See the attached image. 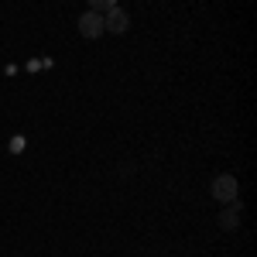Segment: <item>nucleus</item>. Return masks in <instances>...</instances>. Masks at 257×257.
I'll list each match as a JSON object with an SVG mask.
<instances>
[{"label": "nucleus", "mask_w": 257, "mask_h": 257, "mask_svg": "<svg viewBox=\"0 0 257 257\" xmlns=\"http://www.w3.org/2000/svg\"><path fill=\"white\" fill-rule=\"evenodd\" d=\"M209 192H213V199H219V202H237V196H240L237 175H216L213 185H209Z\"/></svg>", "instance_id": "1"}, {"label": "nucleus", "mask_w": 257, "mask_h": 257, "mask_svg": "<svg viewBox=\"0 0 257 257\" xmlns=\"http://www.w3.org/2000/svg\"><path fill=\"white\" fill-rule=\"evenodd\" d=\"M219 226H223V230H237L240 226V202L226 206V209L219 213Z\"/></svg>", "instance_id": "4"}, {"label": "nucleus", "mask_w": 257, "mask_h": 257, "mask_svg": "<svg viewBox=\"0 0 257 257\" xmlns=\"http://www.w3.org/2000/svg\"><path fill=\"white\" fill-rule=\"evenodd\" d=\"M79 35L82 38H99V35H103V14H96V11H86V14H82L79 18Z\"/></svg>", "instance_id": "3"}, {"label": "nucleus", "mask_w": 257, "mask_h": 257, "mask_svg": "<svg viewBox=\"0 0 257 257\" xmlns=\"http://www.w3.org/2000/svg\"><path fill=\"white\" fill-rule=\"evenodd\" d=\"M127 28H131V18H127V11H123L120 4H117V7H110V11L103 14V31H113V35H123Z\"/></svg>", "instance_id": "2"}, {"label": "nucleus", "mask_w": 257, "mask_h": 257, "mask_svg": "<svg viewBox=\"0 0 257 257\" xmlns=\"http://www.w3.org/2000/svg\"><path fill=\"white\" fill-rule=\"evenodd\" d=\"M89 4V11H96V14H106L110 7H117V0H86Z\"/></svg>", "instance_id": "5"}]
</instances>
